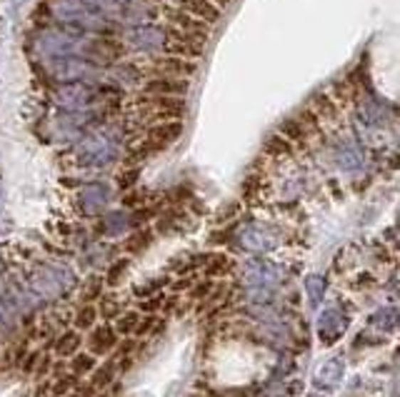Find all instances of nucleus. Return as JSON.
<instances>
[{"label":"nucleus","instance_id":"34","mask_svg":"<svg viewBox=\"0 0 400 397\" xmlns=\"http://www.w3.org/2000/svg\"><path fill=\"white\" fill-rule=\"evenodd\" d=\"M93 320H95V310H93L90 305H85V307H83V310L75 315V325L83 327V330H85V327H90Z\"/></svg>","mask_w":400,"mask_h":397},{"label":"nucleus","instance_id":"11","mask_svg":"<svg viewBox=\"0 0 400 397\" xmlns=\"http://www.w3.org/2000/svg\"><path fill=\"white\" fill-rule=\"evenodd\" d=\"M348 330V317L340 310L330 307V310H323L318 317V337L323 345H333L343 332Z\"/></svg>","mask_w":400,"mask_h":397},{"label":"nucleus","instance_id":"7","mask_svg":"<svg viewBox=\"0 0 400 397\" xmlns=\"http://www.w3.org/2000/svg\"><path fill=\"white\" fill-rule=\"evenodd\" d=\"M105 92L100 88H95L93 83H63L56 90L58 105H63L65 110H83L90 107L93 102H98Z\"/></svg>","mask_w":400,"mask_h":397},{"label":"nucleus","instance_id":"38","mask_svg":"<svg viewBox=\"0 0 400 397\" xmlns=\"http://www.w3.org/2000/svg\"><path fill=\"white\" fill-rule=\"evenodd\" d=\"M100 290H103V280H90L88 282V287H85V300H93V297H98L100 295Z\"/></svg>","mask_w":400,"mask_h":397},{"label":"nucleus","instance_id":"24","mask_svg":"<svg viewBox=\"0 0 400 397\" xmlns=\"http://www.w3.org/2000/svg\"><path fill=\"white\" fill-rule=\"evenodd\" d=\"M305 292H308V300H310V305L313 307H318L320 305V300H323V295H325V290H328V282H325V277L323 275H308L305 277Z\"/></svg>","mask_w":400,"mask_h":397},{"label":"nucleus","instance_id":"10","mask_svg":"<svg viewBox=\"0 0 400 397\" xmlns=\"http://www.w3.org/2000/svg\"><path fill=\"white\" fill-rule=\"evenodd\" d=\"M110 203V188L105 183H88L78 190V208L83 215H98Z\"/></svg>","mask_w":400,"mask_h":397},{"label":"nucleus","instance_id":"30","mask_svg":"<svg viewBox=\"0 0 400 397\" xmlns=\"http://www.w3.org/2000/svg\"><path fill=\"white\" fill-rule=\"evenodd\" d=\"M118 80H123L125 85H130V83H140L143 80V70L135 65H123V68H118Z\"/></svg>","mask_w":400,"mask_h":397},{"label":"nucleus","instance_id":"46","mask_svg":"<svg viewBox=\"0 0 400 397\" xmlns=\"http://www.w3.org/2000/svg\"><path fill=\"white\" fill-rule=\"evenodd\" d=\"M0 195H3V185H0Z\"/></svg>","mask_w":400,"mask_h":397},{"label":"nucleus","instance_id":"47","mask_svg":"<svg viewBox=\"0 0 400 397\" xmlns=\"http://www.w3.org/2000/svg\"><path fill=\"white\" fill-rule=\"evenodd\" d=\"M103 397H108V395H103Z\"/></svg>","mask_w":400,"mask_h":397},{"label":"nucleus","instance_id":"8","mask_svg":"<svg viewBox=\"0 0 400 397\" xmlns=\"http://www.w3.org/2000/svg\"><path fill=\"white\" fill-rule=\"evenodd\" d=\"M165 41H168V31L160 26H153V23L133 26L125 36V43L138 53H160Z\"/></svg>","mask_w":400,"mask_h":397},{"label":"nucleus","instance_id":"5","mask_svg":"<svg viewBox=\"0 0 400 397\" xmlns=\"http://www.w3.org/2000/svg\"><path fill=\"white\" fill-rule=\"evenodd\" d=\"M33 290L43 297H58L75 285V275L65 265H43L41 270L33 272Z\"/></svg>","mask_w":400,"mask_h":397},{"label":"nucleus","instance_id":"31","mask_svg":"<svg viewBox=\"0 0 400 397\" xmlns=\"http://www.w3.org/2000/svg\"><path fill=\"white\" fill-rule=\"evenodd\" d=\"M135 327H138V312H125V315L118 320V330L123 332V335L133 332Z\"/></svg>","mask_w":400,"mask_h":397},{"label":"nucleus","instance_id":"21","mask_svg":"<svg viewBox=\"0 0 400 397\" xmlns=\"http://www.w3.org/2000/svg\"><path fill=\"white\" fill-rule=\"evenodd\" d=\"M335 163L343 170H358L363 165V150L355 143H343L335 150Z\"/></svg>","mask_w":400,"mask_h":397},{"label":"nucleus","instance_id":"1","mask_svg":"<svg viewBox=\"0 0 400 397\" xmlns=\"http://www.w3.org/2000/svg\"><path fill=\"white\" fill-rule=\"evenodd\" d=\"M53 18L63 23V28L80 33H103L105 18L98 13V6L85 3V0H56L53 3Z\"/></svg>","mask_w":400,"mask_h":397},{"label":"nucleus","instance_id":"26","mask_svg":"<svg viewBox=\"0 0 400 397\" xmlns=\"http://www.w3.org/2000/svg\"><path fill=\"white\" fill-rule=\"evenodd\" d=\"M263 150H265V155H273V158H288L293 153V143L283 138L280 132H275V135H270L265 140V148Z\"/></svg>","mask_w":400,"mask_h":397},{"label":"nucleus","instance_id":"22","mask_svg":"<svg viewBox=\"0 0 400 397\" xmlns=\"http://www.w3.org/2000/svg\"><path fill=\"white\" fill-rule=\"evenodd\" d=\"M370 327L383 332H393L398 327V310L395 307H383V310L373 312L370 315Z\"/></svg>","mask_w":400,"mask_h":397},{"label":"nucleus","instance_id":"15","mask_svg":"<svg viewBox=\"0 0 400 397\" xmlns=\"http://www.w3.org/2000/svg\"><path fill=\"white\" fill-rule=\"evenodd\" d=\"M343 372H345V365L338 357H330V360L320 362L313 372L315 387H320V390H333V387L343 380Z\"/></svg>","mask_w":400,"mask_h":397},{"label":"nucleus","instance_id":"13","mask_svg":"<svg viewBox=\"0 0 400 397\" xmlns=\"http://www.w3.org/2000/svg\"><path fill=\"white\" fill-rule=\"evenodd\" d=\"M180 135H183V120H160L148 130V140L158 150H165L170 143H175Z\"/></svg>","mask_w":400,"mask_h":397},{"label":"nucleus","instance_id":"14","mask_svg":"<svg viewBox=\"0 0 400 397\" xmlns=\"http://www.w3.org/2000/svg\"><path fill=\"white\" fill-rule=\"evenodd\" d=\"M118 18L123 23L143 26V23H153L158 18V8L150 6V3H140V0H128V3H120Z\"/></svg>","mask_w":400,"mask_h":397},{"label":"nucleus","instance_id":"27","mask_svg":"<svg viewBox=\"0 0 400 397\" xmlns=\"http://www.w3.org/2000/svg\"><path fill=\"white\" fill-rule=\"evenodd\" d=\"M203 265H206L208 275H223V272L231 268V260H228L226 255H208V258L203 260Z\"/></svg>","mask_w":400,"mask_h":397},{"label":"nucleus","instance_id":"12","mask_svg":"<svg viewBox=\"0 0 400 397\" xmlns=\"http://www.w3.org/2000/svg\"><path fill=\"white\" fill-rule=\"evenodd\" d=\"M143 92L150 97H163V95H185L188 92V83L183 78H168L158 75L153 80L143 83Z\"/></svg>","mask_w":400,"mask_h":397},{"label":"nucleus","instance_id":"44","mask_svg":"<svg viewBox=\"0 0 400 397\" xmlns=\"http://www.w3.org/2000/svg\"><path fill=\"white\" fill-rule=\"evenodd\" d=\"M211 3H213V6H218V8H226L231 0H211Z\"/></svg>","mask_w":400,"mask_h":397},{"label":"nucleus","instance_id":"35","mask_svg":"<svg viewBox=\"0 0 400 397\" xmlns=\"http://www.w3.org/2000/svg\"><path fill=\"white\" fill-rule=\"evenodd\" d=\"M165 285V277H158V280H153V282H148V285H138L135 287V295H153L155 290H160V287Z\"/></svg>","mask_w":400,"mask_h":397},{"label":"nucleus","instance_id":"2","mask_svg":"<svg viewBox=\"0 0 400 397\" xmlns=\"http://www.w3.org/2000/svg\"><path fill=\"white\" fill-rule=\"evenodd\" d=\"M90 38L80 31L70 28H58V31H43L38 36L36 46L38 53L46 58H60V55H90Z\"/></svg>","mask_w":400,"mask_h":397},{"label":"nucleus","instance_id":"43","mask_svg":"<svg viewBox=\"0 0 400 397\" xmlns=\"http://www.w3.org/2000/svg\"><path fill=\"white\" fill-rule=\"evenodd\" d=\"M36 360H38V355H31V357H28V362H26V370H28V372H31L33 367H36Z\"/></svg>","mask_w":400,"mask_h":397},{"label":"nucleus","instance_id":"19","mask_svg":"<svg viewBox=\"0 0 400 397\" xmlns=\"http://www.w3.org/2000/svg\"><path fill=\"white\" fill-rule=\"evenodd\" d=\"M153 110L163 120H180L185 115V100H180V95L153 97Z\"/></svg>","mask_w":400,"mask_h":397},{"label":"nucleus","instance_id":"25","mask_svg":"<svg viewBox=\"0 0 400 397\" xmlns=\"http://www.w3.org/2000/svg\"><path fill=\"white\" fill-rule=\"evenodd\" d=\"M113 345H115V332L110 330V327H98V330L93 332L90 347L95 355H103V352H108Z\"/></svg>","mask_w":400,"mask_h":397},{"label":"nucleus","instance_id":"40","mask_svg":"<svg viewBox=\"0 0 400 397\" xmlns=\"http://www.w3.org/2000/svg\"><path fill=\"white\" fill-rule=\"evenodd\" d=\"M155 325H158V317H148V320H145L143 325L135 327V330H138V335H145V332H150Z\"/></svg>","mask_w":400,"mask_h":397},{"label":"nucleus","instance_id":"28","mask_svg":"<svg viewBox=\"0 0 400 397\" xmlns=\"http://www.w3.org/2000/svg\"><path fill=\"white\" fill-rule=\"evenodd\" d=\"M150 243H153V233H150V230H140V233H135L133 238L125 243V250H128V253H143Z\"/></svg>","mask_w":400,"mask_h":397},{"label":"nucleus","instance_id":"18","mask_svg":"<svg viewBox=\"0 0 400 397\" xmlns=\"http://www.w3.org/2000/svg\"><path fill=\"white\" fill-rule=\"evenodd\" d=\"M178 8H183L185 13L200 18L208 26H216L221 21V8L213 6L211 0H178Z\"/></svg>","mask_w":400,"mask_h":397},{"label":"nucleus","instance_id":"3","mask_svg":"<svg viewBox=\"0 0 400 397\" xmlns=\"http://www.w3.org/2000/svg\"><path fill=\"white\" fill-rule=\"evenodd\" d=\"M51 75L60 83H93L100 75V65L85 55H60L48 63Z\"/></svg>","mask_w":400,"mask_h":397},{"label":"nucleus","instance_id":"39","mask_svg":"<svg viewBox=\"0 0 400 397\" xmlns=\"http://www.w3.org/2000/svg\"><path fill=\"white\" fill-rule=\"evenodd\" d=\"M93 365H95V362H93V357H78V360L73 362V370H75L78 375H80V372L93 370Z\"/></svg>","mask_w":400,"mask_h":397},{"label":"nucleus","instance_id":"20","mask_svg":"<svg viewBox=\"0 0 400 397\" xmlns=\"http://www.w3.org/2000/svg\"><path fill=\"white\" fill-rule=\"evenodd\" d=\"M130 225H133L130 213H125V210H110V213H105L103 220H100V233L103 235H123Z\"/></svg>","mask_w":400,"mask_h":397},{"label":"nucleus","instance_id":"37","mask_svg":"<svg viewBox=\"0 0 400 397\" xmlns=\"http://www.w3.org/2000/svg\"><path fill=\"white\" fill-rule=\"evenodd\" d=\"M100 312H103V317H115L120 312V305L115 300H103V305H100Z\"/></svg>","mask_w":400,"mask_h":397},{"label":"nucleus","instance_id":"41","mask_svg":"<svg viewBox=\"0 0 400 397\" xmlns=\"http://www.w3.org/2000/svg\"><path fill=\"white\" fill-rule=\"evenodd\" d=\"M68 387H70V377H60V382H56V395H60V392H65Z\"/></svg>","mask_w":400,"mask_h":397},{"label":"nucleus","instance_id":"45","mask_svg":"<svg viewBox=\"0 0 400 397\" xmlns=\"http://www.w3.org/2000/svg\"><path fill=\"white\" fill-rule=\"evenodd\" d=\"M70 397H90V390H83V392H75V395Z\"/></svg>","mask_w":400,"mask_h":397},{"label":"nucleus","instance_id":"33","mask_svg":"<svg viewBox=\"0 0 400 397\" xmlns=\"http://www.w3.org/2000/svg\"><path fill=\"white\" fill-rule=\"evenodd\" d=\"M125 270H128V260H118V263H115L113 268H110L108 277H105V280H108V285H118V282H120V275H123Z\"/></svg>","mask_w":400,"mask_h":397},{"label":"nucleus","instance_id":"4","mask_svg":"<svg viewBox=\"0 0 400 397\" xmlns=\"http://www.w3.org/2000/svg\"><path fill=\"white\" fill-rule=\"evenodd\" d=\"M75 158L85 168H103V165H110L118 158V145H115V140L110 138L108 132L100 130L95 135H88L85 140H80Z\"/></svg>","mask_w":400,"mask_h":397},{"label":"nucleus","instance_id":"17","mask_svg":"<svg viewBox=\"0 0 400 397\" xmlns=\"http://www.w3.org/2000/svg\"><path fill=\"white\" fill-rule=\"evenodd\" d=\"M195 60L190 58H178V55H165L155 60V70L160 75H175V78H190L195 73Z\"/></svg>","mask_w":400,"mask_h":397},{"label":"nucleus","instance_id":"16","mask_svg":"<svg viewBox=\"0 0 400 397\" xmlns=\"http://www.w3.org/2000/svg\"><path fill=\"white\" fill-rule=\"evenodd\" d=\"M168 21L170 28H178L183 33H190V36H200V38H208V23H203L200 18L190 16L185 13L183 8H175V11H168Z\"/></svg>","mask_w":400,"mask_h":397},{"label":"nucleus","instance_id":"36","mask_svg":"<svg viewBox=\"0 0 400 397\" xmlns=\"http://www.w3.org/2000/svg\"><path fill=\"white\" fill-rule=\"evenodd\" d=\"M138 178H140V173H138V170H128V173H125V175H120V178H118V188H120V190H128L130 185H135V183H138Z\"/></svg>","mask_w":400,"mask_h":397},{"label":"nucleus","instance_id":"29","mask_svg":"<svg viewBox=\"0 0 400 397\" xmlns=\"http://www.w3.org/2000/svg\"><path fill=\"white\" fill-rule=\"evenodd\" d=\"M80 347V335L78 332H65V335L58 340V355H73V352Z\"/></svg>","mask_w":400,"mask_h":397},{"label":"nucleus","instance_id":"6","mask_svg":"<svg viewBox=\"0 0 400 397\" xmlns=\"http://www.w3.org/2000/svg\"><path fill=\"white\" fill-rule=\"evenodd\" d=\"M236 240L246 253L263 255V253H270V250H275L278 245H280V233H278L275 228H270V225L248 223L236 233Z\"/></svg>","mask_w":400,"mask_h":397},{"label":"nucleus","instance_id":"9","mask_svg":"<svg viewBox=\"0 0 400 397\" xmlns=\"http://www.w3.org/2000/svg\"><path fill=\"white\" fill-rule=\"evenodd\" d=\"M241 277L248 287H273L280 282V268L270 260L256 258L243 265Z\"/></svg>","mask_w":400,"mask_h":397},{"label":"nucleus","instance_id":"32","mask_svg":"<svg viewBox=\"0 0 400 397\" xmlns=\"http://www.w3.org/2000/svg\"><path fill=\"white\" fill-rule=\"evenodd\" d=\"M113 372H115V365H113V362H108L103 370L95 372V380H93V385H95V387H105L110 380H113Z\"/></svg>","mask_w":400,"mask_h":397},{"label":"nucleus","instance_id":"42","mask_svg":"<svg viewBox=\"0 0 400 397\" xmlns=\"http://www.w3.org/2000/svg\"><path fill=\"white\" fill-rule=\"evenodd\" d=\"M208 290H211V282H206V285H198V287H195V297H208Z\"/></svg>","mask_w":400,"mask_h":397},{"label":"nucleus","instance_id":"23","mask_svg":"<svg viewBox=\"0 0 400 397\" xmlns=\"http://www.w3.org/2000/svg\"><path fill=\"white\" fill-rule=\"evenodd\" d=\"M280 135L285 140H290V143H295V140H305L308 138V125H305L303 117H290V120H285L280 125Z\"/></svg>","mask_w":400,"mask_h":397}]
</instances>
